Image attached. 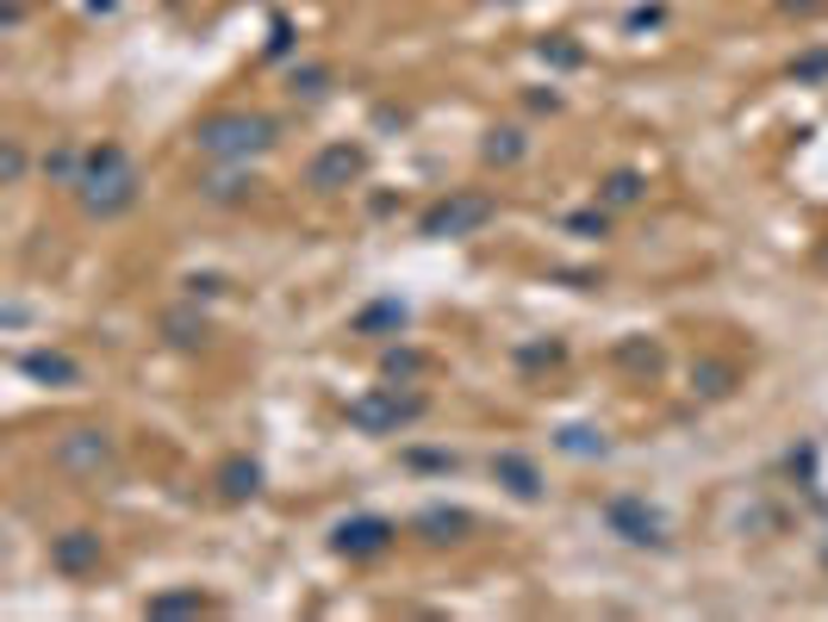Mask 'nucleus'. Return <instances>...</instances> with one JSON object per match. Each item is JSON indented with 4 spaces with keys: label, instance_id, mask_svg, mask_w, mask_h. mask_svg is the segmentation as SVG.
Masks as SVG:
<instances>
[{
    "label": "nucleus",
    "instance_id": "obj_1",
    "mask_svg": "<svg viewBox=\"0 0 828 622\" xmlns=\"http://www.w3.org/2000/svg\"><path fill=\"white\" fill-rule=\"evenodd\" d=\"M193 143H200L206 162H237V169H250L256 156H268L275 143H281V119H268V112H212V119H200V131H193Z\"/></svg>",
    "mask_w": 828,
    "mask_h": 622
},
{
    "label": "nucleus",
    "instance_id": "obj_7",
    "mask_svg": "<svg viewBox=\"0 0 828 622\" xmlns=\"http://www.w3.org/2000/svg\"><path fill=\"white\" fill-rule=\"evenodd\" d=\"M361 174H368V150H361V143H325V150L306 162V187H312V193H343Z\"/></svg>",
    "mask_w": 828,
    "mask_h": 622
},
{
    "label": "nucleus",
    "instance_id": "obj_34",
    "mask_svg": "<svg viewBox=\"0 0 828 622\" xmlns=\"http://www.w3.org/2000/svg\"><path fill=\"white\" fill-rule=\"evenodd\" d=\"M828 0H779V13H797V19H810V13H822Z\"/></svg>",
    "mask_w": 828,
    "mask_h": 622
},
{
    "label": "nucleus",
    "instance_id": "obj_24",
    "mask_svg": "<svg viewBox=\"0 0 828 622\" xmlns=\"http://www.w3.org/2000/svg\"><path fill=\"white\" fill-rule=\"evenodd\" d=\"M380 373H387V380H399V387H411V380L423 373V355L399 342V349H387V355H380Z\"/></svg>",
    "mask_w": 828,
    "mask_h": 622
},
{
    "label": "nucleus",
    "instance_id": "obj_19",
    "mask_svg": "<svg viewBox=\"0 0 828 622\" xmlns=\"http://www.w3.org/2000/svg\"><path fill=\"white\" fill-rule=\"evenodd\" d=\"M555 449L573 454V461H598V454H610L605 430H592V423H567V430H555Z\"/></svg>",
    "mask_w": 828,
    "mask_h": 622
},
{
    "label": "nucleus",
    "instance_id": "obj_21",
    "mask_svg": "<svg viewBox=\"0 0 828 622\" xmlns=\"http://www.w3.org/2000/svg\"><path fill=\"white\" fill-rule=\"evenodd\" d=\"M287 93H293V100H325V93H330V69H325V62H299L293 76H287Z\"/></svg>",
    "mask_w": 828,
    "mask_h": 622
},
{
    "label": "nucleus",
    "instance_id": "obj_18",
    "mask_svg": "<svg viewBox=\"0 0 828 622\" xmlns=\"http://www.w3.org/2000/svg\"><path fill=\"white\" fill-rule=\"evenodd\" d=\"M200 193H206L212 205H237V200H250V193H256V181L237 169V162H225V174H206Z\"/></svg>",
    "mask_w": 828,
    "mask_h": 622
},
{
    "label": "nucleus",
    "instance_id": "obj_3",
    "mask_svg": "<svg viewBox=\"0 0 828 622\" xmlns=\"http://www.w3.org/2000/svg\"><path fill=\"white\" fill-rule=\"evenodd\" d=\"M423 411H430V399L423 392H399V387H375V392H361V399H349V423L361 435H399Z\"/></svg>",
    "mask_w": 828,
    "mask_h": 622
},
{
    "label": "nucleus",
    "instance_id": "obj_12",
    "mask_svg": "<svg viewBox=\"0 0 828 622\" xmlns=\"http://www.w3.org/2000/svg\"><path fill=\"white\" fill-rule=\"evenodd\" d=\"M648 200V174L641 169H610L605 181H598V205L605 212H629V205Z\"/></svg>",
    "mask_w": 828,
    "mask_h": 622
},
{
    "label": "nucleus",
    "instance_id": "obj_17",
    "mask_svg": "<svg viewBox=\"0 0 828 622\" xmlns=\"http://www.w3.org/2000/svg\"><path fill=\"white\" fill-rule=\"evenodd\" d=\"M691 392H698V399H729L735 392V361H717V355L691 361Z\"/></svg>",
    "mask_w": 828,
    "mask_h": 622
},
{
    "label": "nucleus",
    "instance_id": "obj_28",
    "mask_svg": "<svg viewBox=\"0 0 828 622\" xmlns=\"http://www.w3.org/2000/svg\"><path fill=\"white\" fill-rule=\"evenodd\" d=\"M0 174H7V187H19V181H26V150H19V138H7V143H0Z\"/></svg>",
    "mask_w": 828,
    "mask_h": 622
},
{
    "label": "nucleus",
    "instance_id": "obj_29",
    "mask_svg": "<svg viewBox=\"0 0 828 622\" xmlns=\"http://www.w3.org/2000/svg\"><path fill=\"white\" fill-rule=\"evenodd\" d=\"M567 231H573V237H605V231H610L605 205H592V212H573V218H567Z\"/></svg>",
    "mask_w": 828,
    "mask_h": 622
},
{
    "label": "nucleus",
    "instance_id": "obj_8",
    "mask_svg": "<svg viewBox=\"0 0 828 622\" xmlns=\"http://www.w3.org/2000/svg\"><path fill=\"white\" fill-rule=\"evenodd\" d=\"M392 535H399V529H392L387 516H343L337 535H330V548L349 554V560H375V554H387V548H392Z\"/></svg>",
    "mask_w": 828,
    "mask_h": 622
},
{
    "label": "nucleus",
    "instance_id": "obj_2",
    "mask_svg": "<svg viewBox=\"0 0 828 622\" xmlns=\"http://www.w3.org/2000/svg\"><path fill=\"white\" fill-rule=\"evenodd\" d=\"M138 169H131V156L119 143H94L88 162H81V181H76V200L88 218H126L138 205Z\"/></svg>",
    "mask_w": 828,
    "mask_h": 622
},
{
    "label": "nucleus",
    "instance_id": "obj_13",
    "mask_svg": "<svg viewBox=\"0 0 828 622\" xmlns=\"http://www.w3.org/2000/svg\"><path fill=\"white\" fill-rule=\"evenodd\" d=\"M19 373L38 380V387H76V380H81V368L69 355H57V349H32V355H19Z\"/></svg>",
    "mask_w": 828,
    "mask_h": 622
},
{
    "label": "nucleus",
    "instance_id": "obj_11",
    "mask_svg": "<svg viewBox=\"0 0 828 622\" xmlns=\"http://www.w3.org/2000/svg\"><path fill=\"white\" fill-rule=\"evenodd\" d=\"M492 480H499L511 498H523V504H530V498H542V473H536L530 454H517V449L492 454Z\"/></svg>",
    "mask_w": 828,
    "mask_h": 622
},
{
    "label": "nucleus",
    "instance_id": "obj_30",
    "mask_svg": "<svg viewBox=\"0 0 828 622\" xmlns=\"http://www.w3.org/2000/svg\"><path fill=\"white\" fill-rule=\"evenodd\" d=\"M791 76H797V81H822V76H828V50H810V57H797V62H791Z\"/></svg>",
    "mask_w": 828,
    "mask_h": 622
},
{
    "label": "nucleus",
    "instance_id": "obj_16",
    "mask_svg": "<svg viewBox=\"0 0 828 622\" xmlns=\"http://www.w3.org/2000/svg\"><path fill=\"white\" fill-rule=\"evenodd\" d=\"M406 324H411V305H406V299H375V305L356 311V337H380V330H392V337H399Z\"/></svg>",
    "mask_w": 828,
    "mask_h": 622
},
{
    "label": "nucleus",
    "instance_id": "obj_31",
    "mask_svg": "<svg viewBox=\"0 0 828 622\" xmlns=\"http://www.w3.org/2000/svg\"><path fill=\"white\" fill-rule=\"evenodd\" d=\"M406 461H411V466H423V473H442V466H455V454H437V449H411Z\"/></svg>",
    "mask_w": 828,
    "mask_h": 622
},
{
    "label": "nucleus",
    "instance_id": "obj_32",
    "mask_svg": "<svg viewBox=\"0 0 828 622\" xmlns=\"http://www.w3.org/2000/svg\"><path fill=\"white\" fill-rule=\"evenodd\" d=\"M287 50H293V26L275 19V31H268V57H287Z\"/></svg>",
    "mask_w": 828,
    "mask_h": 622
},
{
    "label": "nucleus",
    "instance_id": "obj_5",
    "mask_svg": "<svg viewBox=\"0 0 828 622\" xmlns=\"http://www.w3.org/2000/svg\"><path fill=\"white\" fill-rule=\"evenodd\" d=\"M605 529L617 535V542H629V548H667L672 535H667V516L648 504V498H636V492H617L605 504Z\"/></svg>",
    "mask_w": 828,
    "mask_h": 622
},
{
    "label": "nucleus",
    "instance_id": "obj_26",
    "mask_svg": "<svg viewBox=\"0 0 828 622\" xmlns=\"http://www.w3.org/2000/svg\"><path fill=\"white\" fill-rule=\"evenodd\" d=\"M536 57H542L548 69H579V62H586V50H579L573 38H542V44H536Z\"/></svg>",
    "mask_w": 828,
    "mask_h": 622
},
{
    "label": "nucleus",
    "instance_id": "obj_20",
    "mask_svg": "<svg viewBox=\"0 0 828 622\" xmlns=\"http://www.w3.org/2000/svg\"><path fill=\"white\" fill-rule=\"evenodd\" d=\"M610 361H617V368H629V373H660V342H648V337H624L617 342V349H610Z\"/></svg>",
    "mask_w": 828,
    "mask_h": 622
},
{
    "label": "nucleus",
    "instance_id": "obj_33",
    "mask_svg": "<svg viewBox=\"0 0 828 622\" xmlns=\"http://www.w3.org/2000/svg\"><path fill=\"white\" fill-rule=\"evenodd\" d=\"M660 19H667V7H636V13H629V31H655Z\"/></svg>",
    "mask_w": 828,
    "mask_h": 622
},
{
    "label": "nucleus",
    "instance_id": "obj_6",
    "mask_svg": "<svg viewBox=\"0 0 828 622\" xmlns=\"http://www.w3.org/2000/svg\"><path fill=\"white\" fill-rule=\"evenodd\" d=\"M112 435L107 430H94V423H81V430H63L57 435V449H50V461L63 466L69 480H100V473H107L112 466Z\"/></svg>",
    "mask_w": 828,
    "mask_h": 622
},
{
    "label": "nucleus",
    "instance_id": "obj_25",
    "mask_svg": "<svg viewBox=\"0 0 828 622\" xmlns=\"http://www.w3.org/2000/svg\"><path fill=\"white\" fill-rule=\"evenodd\" d=\"M206 598L200 591H162V598H150V616H200Z\"/></svg>",
    "mask_w": 828,
    "mask_h": 622
},
{
    "label": "nucleus",
    "instance_id": "obj_10",
    "mask_svg": "<svg viewBox=\"0 0 828 622\" xmlns=\"http://www.w3.org/2000/svg\"><path fill=\"white\" fill-rule=\"evenodd\" d=\"M411 529H418L430 548H449V542H468L473 516H468V511H455V504H430V511L411 516Z\"/></svg>",
    "mask_w": 828,
    "mask_h": 622
},
{
    "label": "nucleus",
    "instance_id": "obj_35",
    "mask_svg": "<svg viewBox=\"0 0 828 622\" xmlns=\"http://www.w3.org/2000/svg\"><path fill=\"white\" fill-rule=\"evenodd\" d=\"M219 287H225L219 274H193V280H188V293H193V299H200V293H219Z\"/></svg>",
    "mask_w": 828,
    "mask_h": 622
},
{
    "label": "nucleus",
    "instance_id": "obj_22",
    "mask_svg": "<svg viewBox=\"0 0 828 622\" xmlns=\"http://www.w3.org/2000/svg\"><path fill=\"white\" fill-rule=\"evenodd\" d=\"M162 337H169L174 349H193V342H206V318L181 305V311H169V318H162Z\"/></svg>",
    "mask_w": 828,
    "mask_h": 622
},
{
    "label": "nucleus",
    "instance_id": "obj_4",
    "mask_svg": "<svg viewBox=\"0 0 828 622\" xmlns=\"http://www.w3.org/2000/svg\"><path fill=\"white\" fill-rule=\"evenodd\" d=\"M492 212L499 205L486 200V193H449V200H437L430 212L418 218V237L423 243H449V237H473L492 224Z\"/></svg>",
    "mask_w": 828,
    "mask_h": 622
},
{
    "label": "nucleus",
    "instance_id": "obj_9",
    "mask_svg": "<svg viewBox=\"0 0 828 622\" xmlns=\"http://www.w3.org/2000/svg\"><path fill=\"white\" fill-rule=\"evenodd\" d=\"M100 554H107V548H100L94 529H63V535H50V566H57L63 579H88L100 566Z\"/></svg>",
    "mask_w": 828,
    "mask_h": 622
},
{
    "label": "nucleus",
    "instance_id": "obj_14",
    "mask_svg": "<svg viewBox=\"0 0 828 622\" xmlns=\"http://www.w3.org/2000/svg\"><path fill=\"white\" fill-rule=\"evenodd\" d=\"M256 492H262V466H256L250 454H231V461L219 466V498L225 504H250Z\"/></svg>",
    "mask_w": 828,
    "mask_h": 622
},
{
    "label": "nucleus",
    "instance_id": "obj_15",
    "mask_svg": "<svg viewBox=\"0 0 828 622\" xmlns=\"http://www.w3.org/2000/svg\"><path fill=\"white\" fill-rule=\"evenodd\" d=\"M523 156H530V138H523L517 124H492V131H486V143H480L486 169H517Z\"/></svg>",
    "mask_w": 828,
    "mask_h": 622
},
{
    "label": "nucleus",
    "instance_id": "obj_23",
    "mask_svg": "<svg viewBox=\"0 0 828 622\" xmlns=\"http://www.w3.org/2000/svg\"><path fill=\"white\" fill-rule=\"evenodd\" d=\"M81 162H88V150H76V143H57V150L44 156V174H50V181H63V187H76V181H81Z\"/></svg>",
    "mask_w": 828,
    "mask_h": 622
},
{
    "label": "nucleus",
    "instance_id": "obj_27",
    "mask_svg": "<svg viewBox=\"0 0 828 622\" xmlns=\"http://www.w3.org/2000/svg\"><path fill=\"white\" fill-rule=\"evenodd\" d=\"M561 355H567L561 342H523V349H517V361H523V368H555Z\"/></svg>",
    "mask_w": 828,
    "mask_h": 622
}]
</instances>
